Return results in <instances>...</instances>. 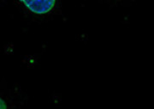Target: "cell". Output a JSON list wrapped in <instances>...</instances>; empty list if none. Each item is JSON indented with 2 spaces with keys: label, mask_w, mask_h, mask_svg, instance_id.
Returning a JSON list of instances; mask_svg holds the SVG:
<instances>
[{
  "label": "cell",
  "mask_w": 154,
  "mask_h": 109,
  "mask_svg": "<svg viewBox=\"0 0 154 109\" xmlns=\"http://www.w3.org/2000/svg\"><path fill=\"white\" fill-rule=\"evenodd\" d=\"M22 3L32 13L43 15L50 12L54 8L56 1H22Z\"/></svg>",
  "instance_id": "6da1fadb"
},
{
  "label": "cell",
  "mask_w": 154,
  "mask_h": 109,
  "mask_svg": "<svg viewBox=\"0 0 154 109\" xmlns=\"http://www.w3.org/2000/svg\"><path fill=\"white\" fill-rule=\"evenodd\" d=\"M0 109H7V106H6L5 101L1 97H0Z\"/></svg>",
  "instance_id": "7a4b0ae2"
}]
</instances>
